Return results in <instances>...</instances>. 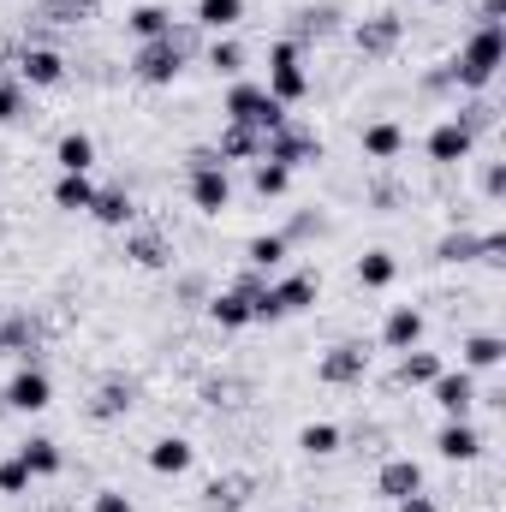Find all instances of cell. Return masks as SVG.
I'll return each instance as SVG.
<instances>
[{
  "instance_id": "obj_1",
  "label": "cell",
  "mask_w": 506,
  "mask_h": 512,
  "mask_svg": "<svg viewBox=\"0 0 506 512\" xmlns=\"http://www.w3.org/2000/svg\"><path fill=\"white\" fill-rule=\"evenodd\" d=\"M501 66H506V24H477V30H471V42H465L441 72H447V84H459V90L483 96V90L501 78Z\"/></svg>"
},
{
  "instance_id": "obj_2",
  "label": "cell",
  "mask_w": 506,
  "mask_h": 512,
  "mask_svg": "<svg viewBox=\"0 0 506 512\" xmlns=\"http://www.w3.org/2000/svg\"><path fill=\"white\" fill-rule=\"evenodd\" d=\"M221 114H227V126H251L256 137H268V131H280L292 114H286V102H274L262 84L251 78H233V90H227V102H221Z\"/></svg>"
},
{
  "instance_id": "obj_3",
  "label": "cell",
  "mask_w": 506,
  "mask_h": 512,
  "mask_svg": "<svg viewBox=\"0 0 506 512\" xmlns=\"http://www.w3.org/2000/svg\"><path fill=\"white\" fill-rule=\"evenodd\" d=\"M274 102H286V108H298L304 96H310V72H304V54H298V42L292 36H280L274 48H268V84H262Z\"/></svg>"
},
{
  "instance_id": "obj_4",
  "label": "cell",
  "mask_w": 506,
  "mask_h": 512,
  "mask_svg": "<svg viewBox=\"0 0 506 512\" xmlns=\"http://www.w3.org/2000/svg\"><path fill=\"white\" fill-rule=\"evenodd\" d=\"M179 72H185V54H179L167 36H155V42H137V54H131V78H137V84H149V90H167V84H179Z\"/></svg>"
},
{
  "instance_id": "obj_5",
  "label": "cell",
  "mask_w": 506,
  "mask_h": 512,
  "mask_svg": "<svg viewBox=\"0 0 506 512\" xmlns=\"http://www.w3.org/2000/svg\"><path fill=\"white\" fill-rule=\"evenodd\" d=\"M262 161H274V167H304V161H322V137L316 131H304L298 120H286L280 131H268L262 137Z\"/></svg>"
},
{
  "instance_id": "obj_6",
  "label": "cell",
  "mask_w": 506,
  "mask_h": 512,
  "mask_svg": "<svg viewBox=\"0 0 506 512\" xmlns=\"http://www.w3.org/2000/svg\"><path fill=\"white\" fill-rule=\"evenodd\" d=\"M316 376L328 387H358L370 376V346L364 340H340V346H328L322 352V364H316Z\"/></svg>"
},
{
  "instance_id": "obj_7",
  "label": "cell",
  "mask_w": 506,
  "mask_h": 512,
  "mask_svg": "<svg viewBox=\"0 0 506 512\" xmlns=\"http://www.w3.org/2000/svg\"><path fill=\"white\" fill-rule=\"evenodd\" d=\"M352 42H358L364 60H387V54L405 42V18H399V12H370V18H358Z\"/></svg>"
},
{
  "instance_id": "obj_8",
  "label": "cell",
  "mask_w": 506,
  "mask_h": 512,
  "mask_svg": "<svg viewBox=\"0 0 506 512\" xmlns=\"http://www.w3.org/2000/svg\"><path fill=\"white\" fill-rule=\"evenodd\" d=\"M423 149H429V161H435V167H459V161H471L477 131L465 126V120H441V126L423 137Z\"/></svg>"
},
{
  "instance_id": "obj_9",
  "label": "cell",
  "mask_w": 506,
  "mask_h": 512,
  "mask_svg": "<svg viewBox=\"0 0 506 512\" xmlns=\"http://www.w3.org/2000/svg\"><path fill=\"white\" fill-rule=\"evenodd\" d=\"M191 209H197V215H227V209H233V179H227V167H191Z\"/></svg>"
},
{
  "instance_id": "obj_10",
  "label": "cell",
  "mask_w": 506,
  "mask_h": 512,
  "mask_svg": "<svg viewBox=\"0 0 506 512\" xmlns=\"http://www.w3.org/2000/svg\"><path fill=\"white\" fill-rule=\"evenodd\" d=\"M429 393H435L441 417H471V405L483 399V393H477V376H471V370H441V376L429 382Z\"/></svg>"
},
{
  "instance_id": "obj_11",
  "label": "cell",
  "mask_w": 506,
  "mask_h": 512,
  "mask_svg": "<svg viewBox=\"0 0 506 512\" xmlns=\"http://www.w3.org/2000/svg\"><path fill=\"white\" fill-rule=\"evenodd\" d=\"M435 453H441V459H453V465L483 459V435H477V423H471V417H447V423L435 429Z\"/></svg>"
},
{
  "instance_id": "obj_12",
  "label": "cell",
  "mask_w": 506,
  "mask_h": 512,
  "mask_svg": "<svg viewBox=\"0 0 506 512\" xmlns=\"http://www.w3.org/2000/svg\"><path fill=\"white\" fill-rule=\"evenodd\" d=\"M0 393H6L12 411H48V405H54V382H48V370H36V364H24Z\"/></svg>"
},
{
  "instance_id": "obj_13",
  "label": "cell",
  "mask_w": 506,
  "mask_h": 512,
  "mask_svg": "<svg viewBox=\"0 0 506 512\" xmlns=\"http://www.w3.org/2000/svg\"><path fill=\"white\" fill-rule=\"evenodd\" d=\"M381 346H387V352H411V346H423V310H417V304H393L387 322H381Z\"/></svg>"
},
{
  "instance_id": "obj_14",
  "label": "cell",
  "mask_w": 506,
  "mask_h": 512,
  "mask_svg": "<svg viewBox=\"0 0 506 512\" xmlns=\"http://www.w3.org/2000/svg\"><path fill=\"white\" fill-rule=\"evenodd\" d=\"M417 489H423V465H417V459H405V453H399V459H387V465L376 471V495H381V501H405V495H417Z\"/></svg>"
},
{
  "instance_id": "obj_15",
  "label": "cell",
  "mask_w": 506,
  "mask_h": 512,
  "mask_svg": "<svg viewBox=\"0 0 506 512\" xmlns=\"http://www.w3.org/2000/svg\"><path fill=\"white\" fill-rule=\"evenodd\" d=\"M131 405H137V382H120V376H114V382H102L96 393H90L84 411H90L96 423H114V417H126Z\"/></svg>"
},
{
  "instance_id": "obj_16",
  "label": "cell",
  "mask_w": 506,
  "mask_h": 512,
  "mask_svg": "<svg viewBox=\"0 0 506 512\" xmlns=\"http://www.w3.org/2000/svg\"><path fill=\"white\" fill-rule=\"evenodd\" d=\"M18 78L36 84V90H54V84L66 78V60H60L54 48H24V54H18Z\"/></svg>"
},
{
  "instance_id": "obj_17",
  "label": "cell",
  "mask_w": 506,
  "mask_h": 512,
  "mask_svg": "<svg viewBox=\"0 0 506 512\" xmlns=\"http://www.w3.org/2000/svg\"><path fill=\"white\" fill-rule=\"evenodd\" d=\"M191 459H197V447H191L185 435H161V441L149 447V471H155V477H185Z\"/></svg>"
},
{
  "instance_id": "obj_18",
  "label": "cell",
  "mask_w": 506,
  "mask_h": 512,
  "mask_svg": "<svg viewBox=\"0 0 506 512\" xmlns=\"http://www.w3.org/2000/svg\"><path fill=\"white\" fill-rule=\"evenodd\" d=\"M90 215H96L102 227H114V233H120V227H131V221H137V203H131L126 185H96V203H90Z\"/></svg>"
},
{
  "instance_id": "obj_19",
  "label": "cell",
  "mask_w": 506,
  "mask_h": 512,
  "mask_svg": "<svg viewBox=\"0 0 506 512\" xmlns=\"http://www.w3.org/2000/svg\"><path fill=\"white\" fill-rule=\"evenodd\" d=\"M256 477H245V471H227V477H215L209 489H203V507L209 512H239L245 501H251Z\"/></svg>"
},
{
  "instance_id": "obj_20",
  "label": "cell",
  "mask_w": 506,
  "mask_h": 512,
  "mask_svg": "<svg viewBox=\"0 0 506 512\" xmlns=\"http://www.w3.org/2000/svg\"><path fill=\"white\" fill-rule=\"evenodd\" d=\"M501 364H506L501 334H471V340L459 346V370H471V376H477V370H501Z\"/></svg>"
},
{
  "instance_id": "obj_21",
  "label": "cell",
  "mask_w": 506,
  "mask_h": 512,
  "mask_svg": "<svg viewBox=\"0 0 506 512\" xmlns=\"http://www.w3.org/2000/svg\"><path fill=\"white\" fill-rule=\"evenodd\" d=\"M447 364L435 358V352H423V346H411V352H399V370H393V382L399 387H429L435 376H441Z\"/></svg>"
},
{
  "instance_id": "obj_22",
  "label": "cell",
  "mask_w": 506,
  "mask_h": 512,
  "mask_svg": "<svg viewBox=\"0 0 506 512\" xmlns=\"http://www.w3.org/2000/svg\"><path fill=\"white\" fill-rule=\"evenodd\" d=\"M54 161H60V173H90L96 167V137L90 131H66L54 143Z\"/></svg>"
},
{
  "instance_id": "obj_23",
  "label": "cell",
  "mask_w": 506,
  "mask_h": 512,
  "mask_svg": "<svg viewBox=\"0 0 506 512\" xmlns=\"http://www.w3.org/2000/svg\"><path fill=\"white\" fill-rule=\"evenodd\" d=\"M90 203H96L90 173H60V179H54V209H66V215H90Z\"/></svg>"
},
{
  "instance_id": "obj_24",
  "label": "cell",
  "mask_w": 506,
  "mask_h": 512,
  "mask_svg": "<svg viewBox=\"0 0 506 512\" xmlns=\"http://www.w3.org/2000/svg\"><path fill=\"white\" fill-rule=\"evenodd\" d=\"M18 459H24V471H30V477H60V465H66L60 441H48V435H30V441L18 447Z\"/></svg>"
},
{
  "instance_id": "obj_25",
  "label": "cell",
  "mask_w": 506,
  "mask_h": 512,
  "mask_svg": "<svg viewBox=\"0 0 506 512\" xmlns=\"http://www.w3.org/2000/svg\"><path fill=\"white\" fill-rule=\"evenodd\" d=\"M126 30L137 42H155V36H167L173 30V12L167 6H155V0H143V6H131L126 12Z\"/></svg>"
},
{
  "instance_id": "obj_26",
  "label": "cell",
  "mask_w": 506,
  "mask_h": 512,
  "mask_svg": "<svg viewBox=\"0 0 506 512\" xmlns=\"http://www.w3.org/2000/svg\"><path fill=\"white\" fill-rule=\"evenodd\" d=\"M215 155H221V167H227V161H262V137H256L251 126H227L215 137Z\"/></svg>"
},
{
  "instance_id": "obj_27",
  "label": "cell",
  "mask_w": 506,
  "mask_h": 512,
  "mask_svg": "<svg viewBox=\"0 0 506 512\" xmlns=\"http://www.w3.org/2000/svg\"><path fill=\"white\" fill-rule=\"evenodd\" d=\"M209 322L215 328H251V298L233 286V292H215L209 298Z\"/></svg>"
},
{
  "instance_id": "obj_28",
  "label": "cell",
  "mask_w": 506,
  "mask_h": 512,
  "mask_svg": "<svg viewBox=\"0 0 506 512\" xmlns=\"http://www.w3.org/2000/svg\"><path fill=\"white\" fill-rule=\"evenodd\" d=\"M393 280H399V256L393 251H364L358 256V286L381 292V286H393Z\"/></svg>"
},
{
  "instance_id": "obj_29",
  "label": "cell",
  "mask_w": 506,
  "mask_h": 512,
  "mask_svg": "<svg viewBox=\"0 0 506 512\" xmlns=\"http://www.w3.org/2000/svg\"><path fill=\"white\" fill-rule=\"evenodd\" d=\"M239 18H245V0H197V18H191V24L221 36V30H233Z\"/></svg>"
},
{
  "instance_id": "obj_30",
  "label": "cell",
  "mask_w": 506,
  "mask_h": 512,
  "mask_svg": "<svg viewBox=\"0 0 506 512\" xmlns=\"http://www.w3.org/2000/svg\"><path fill=\"white\" fill-rule=\"evenodd\" d=\"M126 256L137 262V268H167V262H173V245H167L161 233H131Z\"/></svg>"
},
{
  "instance_id": "obj_31",
  "label": "cell",
  "mask_w": 506,
  "mask_h": 512,
  "mask_svg": "<svg viewBox=\"0 0 506 512\" xmlns=\"http://www.w3.org/2000/svg\"><path fill=\"white\" fill-rule=\"evenodd\" d=\"M405 149V131L393 126V120H376V126H364V155L370 161H393Z\"/></svg>"
},
{
  "instance_id": "obj_32",
  "label": "cell",
  "mask_w": 506,
  "mask_h": 512,
  "mask_svg": "<svg viewBox=\"0 0 506 512\" xmlns=\"http://www.w3.org/2000/svg\"><path fill=\"white\" fill-rule=\"evenodd\" d=\"M286 251H292V245H286L280 233H262V239H251V245H245V262H251L256 274H274V268L286 262Z\"/></svg>"
},
{
  "instance_id": "obj_33",
  "label": "cell",
  "mask_w": 506,
  "mask_h": 512,
  "mask_svg": "<svg viewBox=\"0 0 506 512\" xmlns=\"http://www.w3.org/2000/svg\"><path fill=\"white\" fill-rule=\"evenodd\" d=\"M251 191L262 203H268V197H286V191H292V173L274 167V161H251Z\"/></svg>"
},
{
  "instance_id": "obj_34",
  "label": "cell",
  "mask_w": 506,
  "mask_h": 512,
  "mask_svg": "<svg viewBox=\"0 0 506 512\" xmlns=\"http://www.w3.org/2000/svg\"><path fill=\"white\" fill-rule=\"evenodd\" d=\"M298 447H304L310 459L340 453V423H304V429H298Z\"/></svg>"
},
{
  "instance_id": "obj_35",
  "label": "cell",
  "mask_w": 506,
  "mask_h": 512,
  "mask_svg": "<svg viewBox=\"0 0 506 512\" xmlns=\"http://www.w3.org/2000/svg\"><path fill=\"white\" fill-rule=\"evenodd\" d=\"M24 346H36V322H30V316L0 322V352H12V358H24V364H30V352H24Z\"/></svg>"
},
{
  "instance_id": "obj_36",
  "label": "cell",
  "mask_w": 506,
  "mask_h": 512,
  "mask_svg": "<svg viewBox=\"0 0 506 512\" xmlns=\"http://www.w3.org/2000/svg\"><path fill=\"white\" fill-rule=\"evenodd\" d=\"M209 66H215L221 78H239V72H245V48H239L233 36H215V42H209Z\"/></svg>"
},
{
  "instance_id": "obj_37",
  "label": "cell",
  "mask_w": 506,
  "mask_h": 512,
  "mask_svg": "<svg viewBox=\"0 0 506 512\" xmlns=\"http://www.w3.org/2000/svg\"><path fill=\"white\" fill-rule=\"evenodd\" d=\"M435 262H477V233H465V227L441 233V245H435Z\"/></svg>"
},
{
  "instance_id": "obj_38",
  "label": "cell",
  "mask_w": 506,
  "mask_h": 512,
  "mask_svg": "<svg viewBox=\"0 0 506 512\" xmlns=\"http://www.w3.org/2000/svg\"><path fill=\"white\" fill-rule=\"evenodd\" d=\"M96 6H102V0H48V6H42V18H48V24H84Z\"/></svg>"
},
{
  "instance_id": "obj_39",
  "label": "cell",
  "mask_w": 506,
  "mask_h": 512,
  "mask_svg": "<svg viewBox=\"0 0 506 512\" xmlns=\"http://www.w3.org/2000/svg\"><path fill=\"white\" fill-rule=\"evenodd\" d=\"M334 18H340L334 6H304V12H298V36H328Z\"/></svg>"
},
{
  "instance_id": "obj_40",
  "label": "cell",
  "mask_w": 506,
  "mask_h": 512,
  "mask_svg": "<svg viewBox=\"0 0 506 512\" xmlns=\"http://www.w3.org/2000/svg\"><path fill=\"white\" fill-rule=\"evenodd\" d=\"M0 495H30V471H24V459L12 453V459H0Z\"/></svg>"
},
{
  "instance_id": "obj_41",
  "label": "cell",
  "mask_w": 506,
  "mask_h": 512,
  "mask_svg": "<svg viewBox=\"0 0 506 512\" xmlns=\"http://www.w3.org/2000/svg\"><path fill=\"white\" fill-rule=\"evenodd\" d=\"M477 262H506V233H501V227L477 233Z\"/></svg>"
},
{
  "instance_id": "obj_42",
  "label": "cell",
  "mask_w": 506,
  "mask_h": 512,
  "mask_svg": "<svg viewBox=\"0 0 506 512\" xmlns=\"http://www.w3.org/2000/svg\"><path fill=\"white\" fill-rule=\"evenodd\" d=\"M90 512H137V507H131V495H126V489H96Z\"/></svg>"
},
{
  "instance_id": "obj_43",
  "label": "cell",
  "mask_w": 506,
  "mask_h": 512,
  "mask_svg": "<svg viewBox=\"0 0 506 512\" xmlns=\"http://www.w3.org/2000/svg\"><path fill=\"white\" fill-rule=\"evenodd\" d=\"M483 197H489V203L506 197V161H489V167H483Z\"/></svg>"
},
{
  "instance_id": "obj_44",
  "label": "cell",
  "mask_w": 506,
  "mask_h": 512,
  "mask_svg": "<svg viewBox=\"0 0 506 512\" xmlns=\"http://www.w3.org/2000/svg\"><path fill=\"white\" fill-rule=\"evenodd\" d=\"M18 108H24L18 84H0V126H12V120H18Z\"/></svg>"
},
{
  "instance_id": "obj_45",
  "label": "cell",
  "mask_w": 506,
  "mask_h": 512,
  "mask_svg": "<svg viewBox=\"0 0 506 512\" xmlns=\"http://www.w3.org/2000/svg\"><path fill=\"white\" fill-rule=\"evenodd\" d=\"M393 512H441V507H435V501H429V495L417 489V495H405V501H393Z\"/></svg>"
},
{
  "instance_id": "obj_46",
  "label": "cell",
  "mask_w": 506,
  "mask_h": 512,
  "mask_svg": "<svg viewBox=\"0 0 506 512\" xmlns=\"http://www.w3.org/2000/svg\"><path fill=\"white\" fill-rule=\"evenodd\" d=\"M185 167H221V155H215V143H197V149H191V161H185Z\"/></svg>"
},
{
  "instance_id": "obj_47",
  "label": "cell",
  "mask_w": 506,
  "mask_h": 512,
  "mask_svg": "<svg viewBox=\"0 0 506 512\" xmlns=\"http://www.w3.org/2000/svg\"><path fill=\"white\" fill-rule=\"evenodd\" d=\"M501 12H506V0H483L477 6V24H501Z\"/></svg>"
},
{
  "instance_id": "obj_48",
  "label": "cell",
  "mask_w": 506,
  "mask_h": 512,
  "mask_svg": "<svg viewBox=\"0 0 506 512\" xmlns=\"http://www.w3.org/2000/svg\"><path fill=\"white\" fill-rule=\"evenodd\" d=\"M6 411H12V405H6V393H0V417H6Z\"/></svg>"
}]
</instances>
